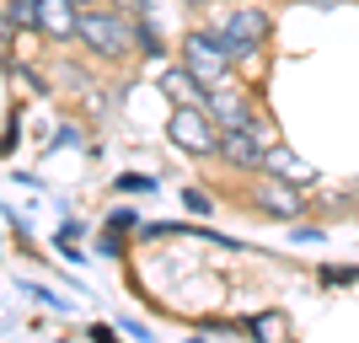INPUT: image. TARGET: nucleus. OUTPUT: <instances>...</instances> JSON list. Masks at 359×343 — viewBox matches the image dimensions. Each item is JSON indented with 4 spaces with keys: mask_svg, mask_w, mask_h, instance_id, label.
<instances>
[{
    "mask_svg": "<svg viewBox=\"0 0 359 343\" xmlns=\"http://www.w3.org/2000/svg\"><path fill=\"white\" fill-rule=\"evenodd\" d=\"M75 43L86 48L91 60H102V65H123L129 54H140L135 22H129L123 11H102V6H86V11H81V32H75Z\"/></svg>",
    "mask_w": 359,
    "mask_h": 343,
    "instance_id": "f257e3e1",
    "label": "nucleus"
},
{
    "mask_svg": "<svg viewBox=\"0 0 359 343\" xmlns=\"http://www.w3.org/2000/svg\"><path fill=\"white\" fill-rule=\"evenodd\" d=\"M182 70L194 75L204 91H215V86H231L236 60H231V48L220 43V32H215V27H194L188 38H182Z\"/></svg>",
    "mask_w": 359,
    "mask_h": 343,
    "instance_id": "f03ea898",
    "label": "nucleus"
},
{
    "mask_svg": "<svg viewBox=\"0 0 359 343\" xmlns=\"http://www.w3.org/2000/svg\"><path fill=\"white\" fill-rule=\"evenodd\" d=\"M220 43L231 48V60H252V54H263V43H269L273 32V16L263 11V6H252V0H231V11L220 16Z\"/></svg>",
    "mask_w": 359,
    "mask_h": 343,
    "instance_id": "7ed1b4c3",
    "label": "nucleus"
},
{
    "mask_svg": "<svg viewBox=\"0 0 359 343\" xmlns=\"http://www.w3.org/2000/svg\"><path fill=\"white\" fill-rule=\"evenodd\" d=\"M166 140L177 150H188V156H198V161H210L215 150H220V119L204 102H182V107H172Z\"/></svg>",
    "mask_w": 359,
    "mask_h": 343,
    "instance_id": "20e7f679",
    "label": "nucleus"
},
{
    "mask_svg": "<svg viewBox=\"0 0 359 343\" xmlns=\"http://www.w3.org/2000/svg\"><path fill=\"white\" fill-rule=\"evenodd\" d=\"M215 161H225L231 172H263V161H269V140L257 135V129H220Z\"/></svg>",
    "mask_w": 359,
    "mask_h": 343,
    "instance_id": "39448f33",
    "label": "nucleus"
},
{
    "mask_svg": "<svg viewBox=\"0 0 359 343\" xmlns=\"http://www.w3.org/2000/svg\"><path fill=\"white\" fill-rule=\"evenodd\" d=\"M204 107H210L215 119H220V129H257L263 135V119L252 113V97L231 81V86H215V91H204Z\"/></svg>",
    "mask_w": 359,
    "mask_h": 343,
    "instance_id": "423d86ee",
    "label": "nucleus"
},
{
    "mask_svg": "<svg viewBox=\"0 0 359 343\" xmlns=\"http://www.w3.org/2000/svg\"><path fill=\"white\" fill-rule=\"evenodd\" d=\"M247 204H252L263 220H295L300 209H306V204H300V188H295V182H285V177L257 182L252 194H247Z\"/></svg>",
    "mask_w": 359,
    "mask_h": 343,
    "instance_id": "0eeeda50",
    "label": "nucleus"
},
{
    "mask_svg": "<svg viewBox=\"0 0 359 343\" xmlns=\"http://www.w3.org/2000/svg\"><path fill=\"white\" fill-rule=\"evenodd\" d=\"M75 32H81V6L75 0H38V38L70 43Z\"/></svg>",
    "mask_w": 359,
    "mask_h": 343,
    "instance_id": "6e6552de",
    "label": "nucleus"
},
{
    "mask_svg": "<svg viewBox=\"0 0 359 343\" xmlns=\"http://www.w3.org/2000/svg\"><path fill=\"white\" fill-rule=\"evenodd\" d=\"M263 172H269V177H285V182H295V188L316 182V172H311L306 161H300L295 150H285V145H269V161H263Z\"/></svg>",
    "mask_w": 359,
    "mask_h": 343,
    "instance_id": "1a4fd4ad",
    "label": "nucleus"
},
{
    "mask_svg": "<svg viewBox=\"0 0 359 343\" xmlns=\"http://www.w3.org/2000/svg\"><path fill=\"white\" fill-rule=\"evenodd\" d=\"M0 32H6V54H11L16 32H38V0H6V11H0Z\"/></svg>",
    "mask_w": 359,
    "mask_h": 343,
    "instance_id": "9d476101",
    "label": "nucleus"
},
{
    "mask_svg": "<svg viewBox=\"0 0 359 343\" xmlns=\"http://www.w3.org/2000/svg\"><path fill=\"white\" fill-rule=\"evenodd\" d=\"M161 91L172 97V107H182V102H204V86H198L188 70H166V75H161Z\"/></svg>",
    "mask_w": 359,
    "mask_h": 343,
    "instance_id": "9b49d317",
    "label": "nucleus"
},
{
    "mask_svg": "<svg viewBox=\"0 0 359 343\" xmlns=\"http://www.w3.org/2000/svg\"><path fill=\"white\" fill-rule=\"evenodd\" d=\"M247 332H252V338H285L290 322L279 311H257V316H247Z\"/></svg>",
    "mask_w": 359,
    "mask_h": 343,
    "instance_id": "f8f14e48",
    "label": "nucleus"
},
{
    "mask_svg": "<svg viewBox=\"0 0 359 343\" xmlns=\"http://www.w3.org/2000/svg\"><path fill=\"white\" fill-rule=\"evenodd\" d=\"M135 43H140V54H145V60H161V54H166L161 32L150 27V22H135Z\"/></svg>",
    "mask_w": 359,
    "mask_h": 343,
    "instance_id": "ddd939ff",
    "label": "nucleus"
},
{
    "mask_svg": "<svg viewBox=\"0 0 359 343\" xmlns=\"http://www.w3.org/2000/svg\"><path fill=\"white\" fill-rule=\"evenodd\" d=\"M113 188H118V194H156V177H145V172H123Z\"/></svg>",
    "mask_w": 359,
    "mask_h": 343,
    "instance_id": "4468645a",
    "label": "nucleus"
},
{
    "mask_svg": "<svg viewBox=\"0 0 359 343\" xmlns=\"http://www.w3.org/2000/svg\"><path fill=\"white\" fill-rule=\"evenodd\" d=\"M182 209H194V215H215V204H210L204 188H182Z\"/></svg>",
    "mask_w": 359,
    "mask_h": 343,
    "instance_id": "2eb2a0df",
    "label": "nucleus"
},
{
    "mask_svg": "<svg viewBox=\"0 0 359 343\" xmlns=\"http://www.w3.org/2000/svg\"><path fill=\"white\" fill-rule=\"evenodd\" d=\"M316 279L322 284H359V269H322Z\"/></svg>",
    "mask_w": 359,
    "mask_h": 343,
    "instance_id": "dca6fc26",
    "label": "nucleus"
},
{
    "mask_svg": "<svg viewBox=\"0 0 359 343\" xmlns=\"http://www.w3.org/2000/svg\"><path fill=\"white\" fill-rule=\"evenodd\" d=\"M107 225H118V231H129V225H140L135 209H107Z\"/></svg>",
    "mask_w": 359,
    "mask_h": 343,
    "instance_id": "f3484780",
    "label": "nucleus"
},
{
    "mask_svg": "<svg viewBox=\"0 0 359 343\" xmlns=\"http://www.w3.org/2000/svg\"><path fill=\"white\" fill-rule=\"evenodd\" d=\"M102 253H107V257H123V241H118V225H113V231H102Z\"/></svg>",
    "mask_w": 359,
    "mask_h": 343,
    "instance_id": "a211bd4d",
    "label": "nucleus"
},
{
    "mask_svg": "<svg viewBox=\"0 0 359 343\" xmlns=\"http://www.w3.org/2000/svg\"><path fill=\"white\" fill-rule=\"evenodd\" d=\"M75 236H81V220H65V225H60V236H54V241H75Z\"/></svg>",
    "mask_w": 359,
    "mask_h": 343,
    "instance_id": "6ab92c4d",
    "label": "nucleus"
},
{
    "mask_svg": "<svg viewBox=\"0 0 359 343\" xmlns=\"http://www.w3.org/2000/svg\"><path fill=\"white\" fill-rule=\"evenodd\" d=\"M306 6H322V11H332V6H344V0H306Z\"/></svg>",
    "mask_w": 359,
    "mask_h": 343,
    "instance_id": "aec40b11",
    "label": "nucleus"
},
{
    "mask_svg": "<svg viewBox=\"0 0 359 343\" xmlns=\"http://www.w3.org/2000/svg\"><path fill=\"white\" fill-rule=\"evenodd\" d=\"M75 6H81V11H86V6H97V0H75Z\"/></svg>",
    "mask_w": 359,
    "mask_h": 343,
    "instance_id": "412c9836",
    "label": "nucleus"
}]
</instances>
